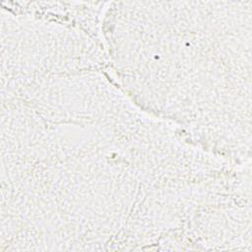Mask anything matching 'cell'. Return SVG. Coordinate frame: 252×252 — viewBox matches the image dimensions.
<instances>
[{"label": "cell", "instance_id": "obj_1", "mask_svg": "<svg viewBox=\"0 0 252 252\" xmlns=\"http://www.w3.org/2000/svg\"><path fill=\"white\" fill-rule=\"evenodd\" d=\"M127 7L157 38L134 39L143 45L135 48L149 54L112 58L150 56L111 66L117 71L142 65L113 73L119 88L146 79L124 91L136 106L172 121L191 138L212 135L236 113L250 88L249 35L240 6L127 2Z\"/></svg>", "mask_w": 252, "mask_h": 252}]
</instances>
